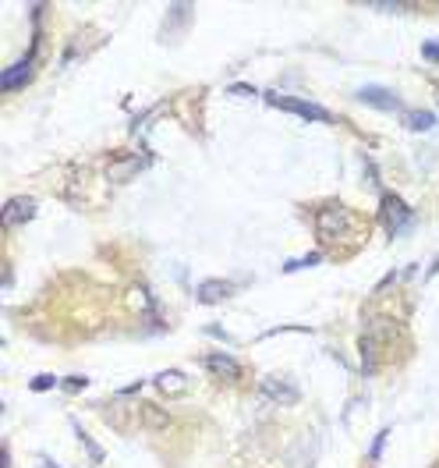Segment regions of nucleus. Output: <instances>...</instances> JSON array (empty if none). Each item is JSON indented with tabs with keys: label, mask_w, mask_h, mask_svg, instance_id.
<instances>
[{
	"label": "nucleus",
	"mask_w": 439,
	"mask_h": 468,
	"mask_svg": "<svg viewBox=\"0 0 439 468\" xmlns=\"http://www.w3.org/2000/svg\"><path fill=\"white\" fill-rule=\"evenodd\" d=\"M86 383H89V380H81V376H68V380H64V391H68V394H78V391H86Z\"/></svg>",
	"instance_id": "18"
},
{
	"label": "nucleus",
	"mask_w": 439,
	"mask_h": 468,
	"mask_svg": "<svg viewBox=\"0 0 439 468\" xmlns=\"http://www.w3.org/2000/svg\"><path fill=\"white\" fill-rule=\"evenodd\" d=\"M266 99L273 107H280V110H290V114H298V117H305V121H333V114L326 110V107H319V103H308V99H294V96H280V93H266Z\"/></svg>",
	"instance_id": "2"
},
{
	"label": "nucleus",
	"mask_w": 439,
	"mask_h": 468,
	"mask_svg": "<svg viewBox=\"0 0 439 468\" xmlns=\"http://www.w3.org/2000/svg\"><path fill=\"white\" fill-rule=\"evenodd\" d=\"M375 365H379V344H375L368 334L362 337V373H375Z\"/></svg>",
	"instance_id": "11"
},
{
	"label": "nucleus",
	"mask_w": 439,
	"mask_h": 468,
	"mask_svg": "<svg viewBox=\"0 0 439 468\" xmlns=\"http://www.w3.org/2000/svg\"><path fill=\"white\" fill-rule=\"evenodd\" d=\"M347 223H351V210L344 206H326L316 213V231H319V241H326V245H333L344 231H347Z\"/></svg>",
	"instance_id": "1"
},
{
	"label": "nucleus",
	"mask_w": 439,
	"mask_h": 468,
	"mask_svg": "<svg viewBox=\"0 0 439 468\" xmlns=\"http://www.w3.org/2000/svg\"><path fill=\"white\" fill-rule=\"evenodd\" d=\"M234 295V284L231 280H202L199 288H195V298L202 305H220Z\"/></svg>",
	"instance_id": "5"
},
{
	"label": "nucleus",
	"mask_w": 439,
	"mask_h": 468,
	"mask_svg": "<svg viewBox=\"0 0 439 468\" xmlns=\"http://www.w3.org/2000/svg\"><path fill=\"white\" fill-rule=\"evenodd\" d=\"M32 68H36V60L25 57V60H18V64H11L4 75H0V89L4 93H14V89H22L29 78H32Z\"/></svg>",
	"instance_id": "6"
},
{
	"label": "nucleus",
	"mask_w": 439,
	"mask_h": 468,
	"mask_svg": "<svg viewBox=\"0 0 439 468\" xmlns=\"http://www.w3.org/2000/svg\"><path fill=\"white\" fill-rule=\"evenodd\" d=\"M358 99H362V103H368V107H379V110H397V107H401V99H397L390 89H383V86L358 89Z\"/></svg>",
	"instance_id": "7"
},
{
	"label": "nucleus",
	"mask_w": 439,
	"mask_h": 468,
	"mask_svg": "<svg viewBox=\"0 0 439 468\" xmlns=\"http://www.w3.org/2000/svg\"><path fill=\"white\" fill-rule=\"evenodd\" d=\"M124 412H131V408H114L110 415H107V422L114 426V430H128V415Z\"/></svg>",
	"instance_id": "17"
},
{
	"label": "nucleus",
	"mask_w": 439,
	"mask_h": 468,
	"mask_svg": "<svg viewBox=\"0 0 439 468\" xmlns=\"http://www.w3.org/2000/svg\"><path fill=\"white\" fill-rule=\"evenodd\" d=\"M75 430H78V426H75ZM78 436H81V447H86V451H89V461H92V465H103V451H99V447L92 443V436H86L81 430H78Z\"/></svg>",
	"instance_id": "16"
},
{
	"label": "nucleus",
	"mask_w": 439,
	"mask_h": 468,
	"mask_svg": "<svg viewBox=\"0 0 439 468\" xmlns=\"http://www.w3.org/2000/svg\"><path fill=\"white\" fill-rule=\"evenodd\" d=\"M138 167H145V160L142 156H135L131 160V164H121V167H110V181H117V185H121V181H128Z\"/></svg>",
	"instance_id": "14"
},
{
	"label": "nucleus",
	"mask_w": 439,
	"mask_h": 468,
	"mask_svg": "<svg viewBox=\"0 0 439 468\" xmlns=\"http://www.w3.org/2000/svg\"><path fill=\"white\" fill-rule=\"evenodd\" d=\"M156 386H160L163 394H184L188 376H184V373H160V376H156Z\"/></svg>",
	"instance_id": "12"
},
{
	"label": "nucleus",
	"mask_w": 439,
	"mask_h": 468,
	"mask_svg": "<svg viewBox=\"0 0 439 468\" xmlns=\"http://www.w3.org/2000/svg\"><path fill=\"white\" fill-rule=\"evenodd\" d=\"M53 383H57L53 376H36V380H32V391H50Z\"/></svg>",
	"instance_id": "19"
},
{
	"label": "nucleus",
	"mask_w": 439,
	"mask_h": 468,
	"mask_svg": "<svg viewBox=\"0 0 439 468\" xmlns=\"http://www.w3.org/2000/svg\"><path fill=\"white\" fill-rule=\"evenodd\" d=\"M32 213H36V199H29V195H14V199L4 202V213H0V220H4V227H18V223L32 220Z\"/></svg>",
	"instance_id": "4"
},
{
	"label": "nucleus",
	"mask_w": 439,
	"mask_h": 468,
	"mask_svg": "<svg viewBox=\"0 0 439 468\" xmlns=\"http://www.w3.org/2000/svg\"><path fill=\"white\" fill-rule=\"evenodd\" d=\"M383 223H386V231H390V234L407 231V223H411V210H407V202H404V199H397V195H383Z\"/></svg>",
	"instance_id": "3"
},
{
	"label": "nucleus",
	"mask_w": 439,
	"mask_h": 468,
	"mask_svg": "<svg viewBox=\"0 0 439 468\" xmlns=\"http://www.w3.org/2000/svg\"><path fill=\"white\" fill-rule=\"evenodd\" d=\"M259 386H262V394H266V397H273V401H280V404H294V401L301 397V394H298V386H290L287 380H277V376L262 380Z\"/></svg>",
	"instance_id": "8"
},
{
	"label": "nucleus",
	"mask_w": 439,
	"mask_h": 468,
	"mask_svg": "<svg viewBox=\"0 0 439 468\" xmlns=\"http://www.w3.org/2000/svg\"><path fill=\"white\" fill-rule=\"evenodd\" d=\"M323 256L319 252H308V256H301V259H290V262H284V273H298V270H308V267H316Z\"/></svg>",
	"instance_id": "15"
},
{
	"label": "nucleus",
	"mask_w": 439,
	"mask_h": 468,
	"mask_svg": "<svg viewBox=\"0 0 439 468\" xmlns=\"http://www.w3.org/2000/svg\"><path fill=\"white\" fill-rule=\"evenodd\" d=\"M205 369L216 373V376H223V380H238V376H241V365L234 362V355H223V352L205 355Z\"/></svg>",
	"instance_id": "10"
},
{
	"label": "nucleus",
	"mask_w": 439,
	"mask_h": 468,
	"mask_svg": "<svg viewBox=\"0 0 439 468\" xmlns=\"http://www.w3.org/2000/svg\"><path fill=\"white\" fill-rule=\"evenodd\" d=\"M43 468H57V465H53V461H47V458H43Z\"/></svg>",
	"instance_id": "23"
},
{
	"label": "nucleus",
	"mask_w": 439,
	"mask_h": 468,
	"mask_svg": "<svg viewBox=\"0 0 439 468\" xmlns=\"http://www.w3.org/2000/svg\"><path fill=\"white\" fill-rule=\"evenodd\" d=\"M138 422L145 426V430H166V426H171V412H163L160 404H153V401H142L138 404Z\"/></svg>",
	"instance_id": "9"
},
{
	"label": "nucleus",
	"mask_w": 439,
	"mask_h": 468,
	"mask_svg": "<svg viewBox=\"0 0 439 468\" xmlns=\"http://www.w3.org/2000/svg\"><path fill=\"white\" fill-rule=\"evenodd\" d=\"M386 436H390L386 430H383L379 436H375V443H372V458H379V451H383V443H386Z\"/></svg>",
	"instance_id": "21"
},
{
	"label": "nucleus",
	"mask_w": 439,
	"mask_h": 468,
	"mask_svg": "<svg viewBox=\"0 0 439 468\" xmlns=\"http://www.w3.org/2000/svg\"><path fill=\"white\" fill-rule=\"evenodd\" d=\"M404 125H407L411 132H429V128L436 125V114H432V110H407V114H404Z\"/></svg>",
	"instance_id": "13"
},
{
	"label": "nucleus",
	"mask_w": 439,
	"mask_h": 468,
	"mask_svg": "<svg viewBox=\"0 0 439 468\" xmlns=\"http://www.w3.org/2000/svg\"><path fill=\"white\" fill-rule=\"evenodd\" d=\"M231 93H238V96H255V89H252V86H241V82H238V86H231Z\"/></svg>",
	"instance_id": "22"
},
{
	"label": "nucleus",
	"mask_w": 439,
	"mask_h": 468,
	"mask_svg": "<svg viewBox=\"0 0 439 468\" xmlns=\"http://www.w3.org/2000/svg\"><path fill=\"white\" fill-rule=\"evenodd\" d=\"M422 53H425V60H439V43L432 39V43H425V47H422Z\"/></svg>",
	"instance_id": "20"
}]
</instances>
